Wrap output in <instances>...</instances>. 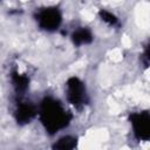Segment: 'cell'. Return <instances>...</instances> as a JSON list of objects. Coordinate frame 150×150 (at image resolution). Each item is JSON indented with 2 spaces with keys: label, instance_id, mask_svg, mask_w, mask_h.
Returning a JSON list of instances; mask_svg holds the SVG:
<instances>
[{
  "label": "cell",
  "instance_id": "obj_1",
  "mask_svg": "<svg viewBox=\"0 0 150 150\" xmlns=\"http://www.w3.org/2000/svg\"><path fill=\"white\" fill-rule=\"evenodd\" d=\"M41 115L43 118V123L46 124V128L50 129L52 131H56L67 125L68 114L61 107V104L55 101L46 100L42 107Z\"/></svg>",
  "mask_w": 150,
  "mask_h": 150
},
{
  "label": "cell",
  "instance_id": "obj_2",
  "mask_svg": "<svg viewBox=\"0 0 150 150\" xmlns=\"http://www.w3.org/2000/svg\"><path fill=\"white\" fill-rule=\"evenodd\" d=\"M67 97L74 104L75 107H79L80 104H83L86 98V90L83 87V83L80 82L77 79H70L67 84Z\"/></svg>",
  "mask_w": 150,
  "mask_h": 150
},
{
  "label": "cell",
  "instance_id": "obj_3",
  "mask_svg": "<svg viewBox=\"0 0 150 150\" xmlns=\"http://www.w3.org/2000/svg\"><path fill=\"white\" fill-rule=\"evenodd\" d=\"M149 122H150V118L146 111H143L141 114H135L131 117V124L134 128V132L141 139L149 138Z\"/></svg>",
  "mask_w": 150,
  "mask_h": 150
},
{
  "label": "cell",
  "instance_id": "obj_4",
  "mask_svg": "<svg viewBox=\"0 0 150 150\" xmlns=\"http://www.w3.org/2000/svg\"><path fill=\"white\" fill-rule=\"evenodd\" d=\"M39 22L42 28L47 30H52L59 27L61 22V15L55 8H46L45 11L39 13Z\"/></svg>",
  "mask_w": 150,
  "mask_h": 150
},
{
  "label": "cell",
  "instance_id": "obj_5",
  "mask_svg": "<svg viewBox=\"0 0 150 150\" xmlns=\"http://www.w3.org/2000/svg\"><path fill=\"white\" fill-rule=\"evenodd\" d=\"M89 38H90V34L84 30V29H81V30H77L75 34H74V42L79 43V45H82V43H87L89 41Z\"/></svg>",
  "mask_w": 150,
  "mask_h": 150
}]
</instances>
